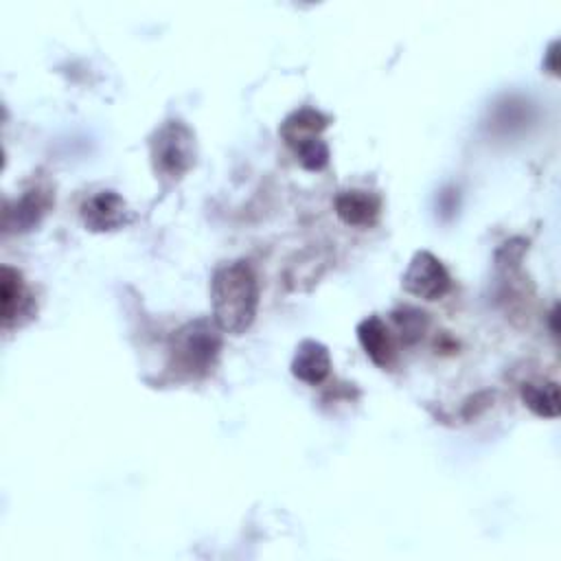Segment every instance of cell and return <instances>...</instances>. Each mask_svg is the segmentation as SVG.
I'll return each instance as SVG.
<instances>
[{
  "label": "cell",
  "instance_id": "obj_13",
  "mask_svg": "<svg viewBox=\"0 0 561 561\" xmlns=\"http://www.w3.org/2000/svg\"><path fill=\"white\" fill-rule=\"evenodd\" d=\"M390 320L399 333V340L405 344V346H412L416 344L425 331H427V324H430V316L427 311L419 309V307H412V305H401L397 307L392 313H390Z\"/></svg>",
  "mask_w": 561,
  "mask_h": 561
},
{
  "label": "cell",
  "instance_id": "obj_15",
  "mask_svg": "<svg viewBox=\"0 0 561 561\" xmlns=\"http://www.w3.org/2000/svg\"><path fill=\"white\" fill-rule=\"evenodd\" d=\"M559 42L557 39H552L550 44H548V48H546V59H543V70H548L550 75H557L559 72V64H557V59H559Z\"/></svg>",
  "mask_w": 561,
  "mask_h": 561
},
{
  "label": "cell",
  "instance_id": "obj_8",
  "mask_svg": "<svg viewBox=\"0 0 561 561\" xmlns=\"http://www.w3.org/2000/svg\"><path fill=\"white\" fill-rule=\"evenodd\" d=\"M335 215L353 228H373L381 215V197L366 188H342L333 197Z\"/></svg>",
  "mask_w": 561,
  "mask_h": 561
},
{
  "label": "cell",
  "instance_id": "obj_1",
  "mask_svg": "<svg viewBox=\"0 0 561 561\" xmlns=\"http://www.w3.org/2000/svg\"><path fill=\"white\" fill-rule=\"evenodd\" d=\"M210 307L215 324L230 335L245 333L259 311V278L248 259L226 261L210 278Z\"/></svg>",
  "mask_w": 561,
  "mask_h": 561
},
{
  "label": "cell",
  "instance_id": "obj_3",
  "mask_svg": "<svg viewBox=\"0 0 561 561\" xmlns=\"http://www.w3.org/2000/svg\"><path fill=\"white\" fill-rule=\"evenodd\" d=\"M197 160L195 131L180 118H169L149 136V162L162 188L178 184Z\"/></svg>",
  "mask_w": 561,
  "mask_h": 561
},
{
  "label": "cell",
  "instance_id": "obj_11",
  "mask_svg": "<svg viewBox=\"0 0 561 561\" xmlns=\"http://www.w3.org/2000/svg\"><path fill=\"white\" fill-rule=\"evenodd\" d=\"M327 127H329V116H324L320 110L298 107L289 116H285V121L278 127V134L294 149L300 142L320 136Z\"/></svg>",
  "mask_w": 561,
  "mask_h": 561
},
{
  "label": "cell",
  "instance_id": "obj_5",
  "mask_svg": "<svg viewBox=\"0 0 561 561\" xmlns=\"http://www.w3.org/2000/svg\"><path fill=\"white\" fill-rule=\"evenodd\" d=\"M79 215L90 232H112L131 221V210L123 195L110 188L88 195L79 206Z\"/></svg>",
  "mask_w": 561,
  "mask_h": 561
},
{
  "label": "cell",
  "instance_id": "obj_4",
  "mask_svg": "<svg viewBox=\"0 0 561 561\" xmlns=\"http://www.w3.org/2000/svg\"><path fill=\"white\" fill-rule=\"evenodd\" d=\"M401 287L421 300H440L451 289V276L430 250H416L401 276Z\"/></svg>",
  "mask_w": 561,
  "mask_h": 561
},
{
  "label": "cell",
  "instance_id": "obj_2",
  "mask_svg": "<svg viewBox=\"0 0 561 561\" xmlns=\"http://www.w3.org/2000/svg\"><path fill=\"white\" fill-rule=\"evenodd\" d=\"M221 329L215 320L197 318L173 331L167 368L178 379H202L213 373L221 351Z\"/></svg>",
  "mask_w": 561,
  "mask_h": 561
},
{
  "label": "cell",
  "instance_id": "obj_6",
  "mask_svg": "<svg viewBox=\"0 0 561 561\" xmlns=\"http://www.w3.org/2000/svg\"><path fill=\"white\" fill-rule=\"evenodd\" d=\"M0 305H2L4 331H9L15 324L22 327L37 311L35 298H33L22 272L11 265H2V270H0Z\"/></svg>",
  "mask_w": 561,
  "mask_h": 561
},
{
  "label": "cell",
  "instance_id": "obj_14",
  "mask_svg": "<svg viewBox=\"0 0 561 561\" xmlns=\"http://www.w3.org/2000/svg\"><path fill=\"white\" fill-rule=\"evenodd\" d=\"M294 153L300 167L307 171H322L329 164V156H331L329 145L320 136L300 142L298 147H294Z\"/></svg>",
  "mask_w": 561,
  "mask_h": 561
},
{
  "label": "cell",
  "instance_id": "obj_12",
  "mask_svg": "<svg viewBox=\"0 0 561 561\" xmlns=\"http://www.w3.org/2000/svg\"><path fill=\"white\" fill-rule=\"evenodd\" d=\"M522 403L541 419L559 416V386L550 379H530L519 386Z\"/></svg>",
  "mask_w": 561,
  "mask_h": 561
},
{
  "label": "cell",
  "instance_id": "obj_10",
  "mask_svg": "<svg viewBox=\"0 0 561 561\" xmlns=\"http://www.w3.org/2000/svg\"><path fill=\"white\" fill-rule=\"evenodd\" d=\"M289 370L302 383H309V386L322 383L331 373L329 348L318 340L305 337L294 351Z\"/></svg>",
  "mask_w": 561,
  "mask_h": 561
},
{
  "label": "cell",
  "instance_id": "obj_9",
  "mask_svg": "<svg viewBox=\"0 0 561 561\" xmlns=\"http://www.w3.org/2000/svg\"><path fill=\"white\" fill-rule=\"evenodd\" d=\"M355 333H357V340H359L366 357L375 366L386 370L394 364V357H397L394 337H392L388 324L377 313H370L364 320H359Z\"/></svg>",
  "mask_w": 561,
  "mask_h": 561
},
{
  "label": "cell",
  "instance_id": "obj_7",
  "mask_svg": "<svg viewBox=\"0 0 561 561\" xmlns=\"http://www.w3.org/2000/svg\"><path fill=\"white\" fill-rule=\"evenodd\" d=\"M55 206V193L48 186L35 184L24 191L13 204L4 206L2 226L7 232H28L39 226L44 215Z\"/></svg>",
  "mask_w": 561,
  "mask_h": 561
}]
</instances>
